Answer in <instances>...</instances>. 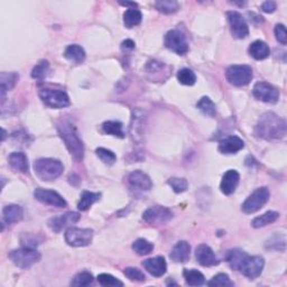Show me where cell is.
<instances>
[{
	"label": "cell",
	"mask_w": 287,
	"mask_h": 287,
	"mask_svg": "<svg viewBox=\"0 0 287 287\" xmlns=\"http://www.w3.org/2000/svg\"><path fill=\"white\" fill-rule=\"evenodd\" d=\"M227 261L235 271H239L243 276L255 279L263 273L265 261L260 256H249L240 249H232L227 254Z\"/></svg>",
	"instance_id": "cell-1"
},
{
	"label": "cell",
	"mask_w": 287,
	"mask_h": 287,
	"mask_svg": "<svg viewBox=\"0 0 287 287\" xmlns=\"http://www.w3.org/2000/svg\"><path fill=\"white\" fill-rule=\"evenodd\" d=\"M255 134L265 140L280 139L286 135V122L274 112H266L259 118Z\"/></svg>",
	"instance_id": "cell-2"
},
{
	"label": "cell",
	"mask_w": 287,
	"mask_h": 287,
	"mask_svg": "<svg viewBox=\"0 0 287 287\" xmlns=\"http://www.w3.org/2000/svg\"><path fill=\"white\" fill-rule=\"evenodd\" d=\"M58 132L72 157L77 162L82 160L84 157V146L74 124L67 120H62L58 123Z\"/></svg>",
	"instance_id": "cell-3"
},
{
	"label": "cell",
	"mask_w": 287,
	"mask_h": 287,
	"mask_svg": "<svg viewBox=\"0 0 287 287\" xmlns=\"http://www.w3.org/2000/svg\"><path fill=\"white\" fill-rule=\"evenodd\" d=\"M36 176L42 181H54L60 177L63 173V164L59 159L54 158H40L35 160L33 165Z\"/></svg>",
	"instance_id": "cell-4"
},
{
	"label": "cell",
	"mask_w": 287,
	"mask_h": 287,
	"mask_svg": "<svg viewBox=\"0 0 287 287\" xmlns=\"http://www.w3.org/2000/svg\"><path fill=\"white\" fill-rule=\"evenodd\" d=\"M9 258L18 268L28 270L41 260V254L32 247H24L12 250L9 254Z\"/></svg>",
	"instance_id": "cell-5"
},
{
	"label": "cell",
	"mask_w": 287,
	"mask_h": 287,
	"mask_svg": "<svg viewBox=\"0 0 287 287\" xmlns=\"http://www.w3.org/2000/svg\"><path fill=\"white\" fill-rule=\"evenodd\" d=\"M40 98L45 105L53 109H62L70 105V98L64 91L43 88L39 92Z\"/></svg>",
	"instance_id": "cell-6"
},
{
	"label": "cell",
	"mask_w": 287,
	"mask_h": 287,
	"mask_svg": "<svg viewBox=\"0 0 287 287\" xmlns=\"http://www.w3.org/2000/svg\"><path fill=\"white\" fill-rule=\"evenodd\" d=\"M226 78L235 86H245L253 80V70L248 65H231L227 68Z\"/></svg>",
	"instance_id": "cell-7"
},
{
	"label": "cell",
	"mask_w": 287,
	"mask_h": 287,
	"mask_svg": "<svg viewBox=\"0 0 287 287\" xmlns=\"http://www.w3.org/2000/svg\"><path fill=\"white\" fill-rule=\"evenodd\" d=\"M271 198V192L267 188H259L253 192L242 204V211L245 213H255L259 211L268 202Z\"/></svg>",
	"instance_id": "cell-8"
},
{
	"label": "cell",
	"mask_w": 287,
	"mask_h": 287,
	"mask_svg": "<svg viewBox=\"0 0 287 287\" xmlns=\"http://www.w3.org/2000/svg\"><path fill=\"white\" fill-rule=\"evenodd\" d=\"M93 230L71 227L65 232V241L72 247H85L91 243Z\"/></svg>",
	"instance_id": "cell-9"
},
{
	"label": "cell",
	"mask_w": 287,
	"mask_h": 287,
	"mask_svg": "<svg viewBox=\"0 0 287 287\" xmlns=\"http://www.w3.org/2000/svg\"><path fill=\"white\" fill-rule=\"evenodd\" d=\"M164 43L168 49H171V51L175 52L178 55H184L189 51V44L186 42L185 35L177 29L170 30L165 35Z\"/></svg>",
	"instance_id": "cell-10"
},
{
	"label": "cell",
	"mask_w": 287,
	"mask_h": 287,
	"mask_svg": "<svg viewBox=\"0 0 287 287\" xmlns=\"http://www.w3.org/2000/svg\"><path fill=\"white\" fill-rule=\"evenodd\" d=\"M172 218V211L165 207H162V205H155V207L147 209L142 213L144 221H146L149 224H156V226L167 223Z\"/></svg>",
	"instance_id": "cell-11"
},
{
	"label": "cell",
	"mask_w": 287,
	"mask_h": 287,
	"mask_svg": "<svg viewBox=\"0 0 287 287\" xmlns=\"http://www.w3.org/2000/svg\"><path fill=\"white\" fill-rule=\"evenodd\" d=\"M254 97L266 103H275L279 99V91L270 83L257 82L253 89Z\"/></svg>",
	"instance_id": "cell-12"
},
{
	"label": "cell",
	"mask_w": 287,
	"mask_h": 287,
	"mask_svg": "<svg viewBox=\"0 0 287 287\" xmlns=\"http://www.w3.org/2000/svg\"><path fill=\"white\" fill-rule=\"evenodd\" d=\"M34 196L37 200L44 204L53 205L56 208H65L67 203L65 200L62 198L58 192L52 190H45V189H36L34 192Z\"/></svg>",
	"instance_id": "cell-13"
},
{
	"label": "cell",
	"mask_w": 287,
	"mask_h": 287,
	"mask_svg": "<svg viewBox=\"0 0 287 287\" xmlns=\"http://www.w3.org/2000/svg\"><path fill=\"white\" fill-rule=\"evenodd\" d=\"M228 21L230 24V27H231L232 35L236 39H246L249 34V28L248 25L243 20L242 16L237 11H229L228 12Z\"/></svg>",
	"instance_id": "cell-14"
},
{
	"label": "cell",
	"mask_w": 287,
	"mask_h": 287,
	"mask_svg": "<svg viewBox=\"0 0 287 287\" xmlns=\"http://www.w3.org/2000/svg\"><path fill=\"white\" fill-rule=\"evenodd\" d=\"M81 216L77 212H66L64 214H61L59 217H54L48 221V227L51 228L54 232L59 234L61 230H63L67 226L77 223L80 220Z\"/></svg>",
	"instance_id": "cell-15"
},
{
	"label": "cell",
	"mask_w": 287,
	"mask_h": 287,
	"mask_svg": "<svg viewBox=\"0 0 287 287\" xmlns=\"http://www.w3.org/2000/svg\"><path fill=\"white\" fill-rule=\"evenodd\" d=\"M130 188L136 191H149L152 189V180L146 173L141 171H135L128 177Z\"/></svg>",
	"instance_id": "cell-16"
},
{
	"label": "cell",
	"mask_w": 287,
	"mask_h": 287,
	"mask_svg": "<svg viewBox=\"0 0 287 287\" xmlns=\"http://www.w3.org/2000/svg\"><path fill=\"white\" fill-rule=\"evenodd\" d=\"M198 263L204 267H211L219 264V259L212 249L207 245H200L195 250Z\"/></svg>",
	"instance_id": "cell-17"
},
{
	"label": "cell",
	"mask_w": 287,
	"mask_h": 287,
	"mask_svg": "<svg viewBox=\"0 0 287 287\" xmlns=\"http://www.w3.org/2000/svg\"><path fill=\"white\" fill-rule=\"evenodd\" d=\"M142 266L145 267V270L155 277H162L166 273V260L162 256L157 257L149 258L142 261Z\"/></svg>",
	"instance_id": "cell-18"
},
{
	"label": "cell",
	"mask_w": 287,
	"mask_h": 287,
	"mask_svg": "<svg viewBox=\"0 0 287 287\" xmlns=\"http://www.w3.org/2000/svg\"><path fill=\"white\" fill-rule=\"evenodd\" d=\"M239 180H240V175L239 173L235 171V170H229L222 177L221 184H220V190L226 195H230L236 191L237 186L239 184Z\"/></svg>",
	"instance_id": "cell-19"
},
{
	"label": "cell",
	"mask_w": 287,
	"mask_h": 287,
	"mask_svg": "<svg viewBox=\"0 0 287 287\" xmlns=\"http://www.w3.org/2000/svg\"><path fill=\"white\" fill-rule=\"evenodd\" d=\"M144 128H145V117L139 110H134L132 118V126H130V135L134 141H140L142 138Z\"/></svg>",
	"instance_id": "cell-20"
},
{
	"label": "cell",
	"mask_w": 287,
	"mask_h": 287,
	"mask_svg": "<svg viewBox=\"0 0 287 287\" xmlns=\"http://www.w3.org/2000/svg\"><path fill=\"white\" fill-rule=\"evenodd\" d=\"M245 147V142L239 137L229 136L227 138L220 141L219 144V152L222 154H236Z\"/></svg>",
	"instance_id": "cell-21"
},
{
	"label": "cell",
	"mask_w": 287,
	"mask_h": 287,
	"mask_svg": "<svg viewBox=\"0 0 287 287\" xmlns=\"http://www.w3.org/2000/svg\"><path fill=\"white\" fill-rule=\"evenodd\" d=\"M24 217V210L18 204L6 205L3 209V220L6 224L20 222Z\"/></svg>",
	"instance_id": "cell-22"
},
{
	"label": "cell",
	"mask_w": 287,
	"mask_h": 287,
	"mask_svg": "<svg viewBox=\"0 0 287 287\" xmlns=\"http://www.w3.org/2000/svg\"><path fill=\"white\" fill-rule=\"evenodd\" d=\"M191 255V246L186 241H180L174 246L171 252V258L175 263H185L188 261Z\"/></svg>",
	"instance_id": "cell-23"
},
{
	"label": "cell",
	"mask_w": 287,
	"mask_h": 287,
	"mask_svg": "<svg viewBox=\"0 0 287 287\" xmlns=\"http://www.w3.org/2000/svg\"><path fill=\"white\" fill-rule=\"evenodd\" d=\"M8 163L12 170L21 173H26L28 171V162L26 155L22 152L11 153L8 157Z\"/></svg>",
	"instance_id": "cell-24"
},
{
	"label": "cell",
	"mask_w": 287,
	"mask_h": 287,
	"mask_svg": "<svg viewBox=\"0 0 287 287\" xmlns=\"http://www.w3.org/2000/svg\"><path fill=\"white\" fill-rule=\"evenodd\" d=\"M249 54H250L255 60H265L271 54V49L268 47L265 42L263 41H255L249 46Z\"/></svg>",
	"instance_id": "cell-25"
},
{
	"label": "cell",
	"mask_w": 287,
	"mask_h": 287,
	"mask_svg": "<svg viewBox=\"0 0 287 287\" xmlns=\"http://www.w3.org/2000/svg\"><path fill=\"white\" fill-rule=\"evenodd\" d=\"M64 56L68 61H72L74 63H82V62L85 60V52L80 45L73 44V45H68L66 47Z\"/></svg>",
	"instance_id": "cell-26"
},
{
	"label": "cell",
	"mask_w": 287,
	"mask_h": 287,
	"mask_svg": "<svg viewBox=\"0 0 287 287\" xmlns=\"http://www.w3.org/2000/svg\"><path fill=\"white\" fill-rule=\"evenodd\" d=\"M279 218V213L275 211H268L266 213L261 214L257 218H255V219L252 221V226L256 229L258 228H263L268 226V224L274 223Z\"/></svg>",
	"instance_id": "cell-27"
},
{
	"label": "cell",
	"mask_w": 287,
	"mask_h": 287,
	"mask_svg": "<svg viewBox=\"0 0 287 287\" xmlns=\"http://www.w3.org/2000/svg\"><path fill=\"white\" fill-rule=\"evenodd\" d=\"M141 12L138 9L128 8L123 12V24L127 28H133L135 26H138L141 23Z\"/></svg>",
	"instance_id": "cell-28"
},
{
	"label": "cell",
	"mask_w": 287,
	"mask_h": 287,
	"mask_svg": "<svg viewBox=\"0 0 287 287\" xmlns=\"http://www.w3.org/2000/svg\"><path fill=\"white\" fill-rule=\"evenodd\" d=\"M100 196H101L100 193H93V192H89V191H84L82 193V195H81L80 202L78 204V209L80 211L89 210L92 204H95L97 201H99Z\"/></svg>",
	"instance_id": "cell-29"
},
{
	"label": "cell",
	"mask_w": 287,
	"mask_h": 287,
	"mask_svg": "<svg viewBox=\"0 0 287 287\" xmlns=\"http://www.w3.org/2000/svg\"><path fill=\"white\" fill-rule=\"evenodd\" d=\"M18 80V74L17 73H7L3 72L0 74V82H2V97L3 100H5V95L7 91H10L14 88L16 82Z\"/></svg>",
	"instance_id": "cell-30"
},
{
	"label": "cell",
	"mask_w": 287,
	"mask_h": 287,
	"mask_svg": "<svg viewBox=\"0 0 287 287\" xmlns=\"http://www.w3.org/2000/svg\"><path fill=\"white\" fill-rule=\"evenodd\" d=\"M183 276L185 282L190 286H201L205 283V278L203 274L195 270H184Z\"/></svg>",
	"instance_id": "cell-31"
},
{
	"label": "cell",
	"mask_w": 287,
	"mask_h": 287,
	"mask_svg": "<svg viewBox=\"0 0 287 287\" xmlns=\"http://www.w3.org/2000/svg\"><path fill=\"white\" fill-rule=\"evenodd\" d=\"M265 247L272 250L284 252L286 248V237L284 234H275L266 241Z\"/></svg>",
	"instance_id": "cell-32"
},
{
	"label": "cell",
	"mask_w": 287,
	"mask_h": 287,
	"mask_svg": "<svg viewBox=\"0 0 287 287\" xmlns=\"http://www.w3.org/2000/svg\"><path fill=\"white\" fill-rule=\"evenodd\" d=\"M102 130L104 134L118 137V138H123L124 134L122 130V123L119 121H105L102 124Z\"/></svg>",
	"instance_id": "cell-33"
},
{
	"label": "cell",
	"mask_w": 287,
	"mask_h": 287,
	"mask_svg": "<svg viewBox=\"0 0 287 287\" xmlns=\"http://www.w3.org/2000/svg\"><path fill=\"white\" fill-rule=\"evenodd\" d=\"M156 9H158L163 14H174L180 9V4L175 0H158L155 3Z\"/></svg>",
	"instance_id": "cell-34"
},
{
	"label": "cell",
	"mask_w": 287,
	"mask_h": 287,
	"mask_svg": "<svg viewBox=\"0 0 287 287\" xmlns=\"http://www.w3.org/2000/svg\"><path fill=\"white\" fill-rule=\"evenodd\" d=\"M198 108L201 110L204 115L209 117H214L217 114V108L214 102L208 97H203L198 102Z\"/></svg>",
	"instance_id": "cell-35"
},
{
	"label": "cell",
	"mask_w": 287,
	"mask_h": 287,
	"mask_svg": "<svg viewBox=\"0 0 287 287\" xmlns=\"http://www.w3.org/2000/svg\"><path fill=\"white\" fill-rule=\"evenodd\" d=\"M154 249V245L145 239H137L133 243V250L139 256H146L151 254Z\"/></svg>",
	"instance_id": "cell-36"
},
{
	"label": "cell",
	"mask_w": 287,
	"mask_h": 287,
	"mask_svg": "<svg viewBox=\"0 0 287 287\" xmlns=\"http://www.w3.org/2000/svg\"><path fill=\"white\" fill-rule=\"evenodd\" d=\"M93 283V276L92 274L89 272H82L79 273L78 275L73 277L71 280V286H77V287H83V286H89Z\"/></svg>",
	"instance_id": "cell-37"
},
{
	"label": "cell",
	"mask_w": 287,
	"mask_h": 287,
	"mask_svg": "<svg viewBox=\"0 0 287 287\" xmlns=\"http://www.w3.org/2000/svg\"><path fill=\"white\" fill-rule=\"evenodd\" d=\"M177 80L184 85H193L196 81V76L190 68H182L177 73Z\"/></svg>",
	"instance_id": "cell-38"
},
{
	"label": "cell",
	"mask_w": 287,
	"mask_h": 287,
	"mask_svg": "<svg viewBox=\"0 0 287 287\" xmlns=\"http://www.w3.org/2000/svg\"><path fill=\"white\" fill-rule=\"evenodd\" d=\"M48 68H49L48 61L42 60L34 66L33 71H32V77L36 80H43L47 76Z\"/></svg>",
	"instance_id": "cell-39"
},
{
	"label": "cell",
	"mask_w": 287,
	"mask_h": 287,
	"mask_svg": "<svg viewBox=\"0 0 287 287\" xmlns=\"http://www.w3.org/2000/svg\"><path fill=\"white\" fill-rule=\"evenodd\" d=\"M96 154L98 157L101 159L104 164L107 165H112L116 163L117 160V156L115 155V153H112L109 149H105V148H97L96 149Z\"/></svg>",
	"instance_id": "cell-40"
},
{
	"label": "cell",
	"mask_w": 287,
	"mask_h": 287,
	"mask_svg": "<svg viewBox=\"0 0 287 287\" xmlns=\"http://www.w3.org/2000/svg\"><path fill=\"white\" fill-rule=\"evenodd\" d=\"M167 183L171 185V188L175 193H183L189 188V183L185 178L180 177H171L167 181Z\"/></svg>",
	"instance_id": "cell-41"
},
{
	"label": "cell",
	"mask_w": 287,
	"mask_h": 287,
	"mask_svg": "<svg viewBox=\"0 0 287 287\" xmlns=\"http://www.w3.org/2000/svg\"><path fill=\"white\" fill-rule=\"evenodd\" d=\"M97 279L99 284H101L102 286H114V287L123 286V283L121 280L114 277L112 275H109V274H100Z\"/></svg>",
	"instance_id": "cell-42"
},
{
	"label": "cell",
	"mask_w": 287,
	"mask_h": 287,
	"mask_svg": "<svg viewBox=\"0 0 287 287\" xmlns=\"http://www.w3.org/2000/svg\"><path fill=\"white\" fill-rule=\"evenodd\" d=\"M123 274L130 280H133V282H145V279H146L145 275H144V273L136 267L126 268V270L123 271Z\"/></svg>",
	"instance_id": "cell-43"
},
{
	"label": "cell",
	"mask_w": 287,
	"mask_h": 287,
	"mask_svg": "<svg viewBox=\"0 0 287 287\" xmlns=\"http://www.w3.org/2000/svg\"><path fill=\"white\" fill-rule=\"evenodd\" d=\"M209 286H234V282L230 280L227 274H218L208 283Z\"/></svg>",
	"instance_id": "cell-44"
},
{
	"label": "cell",
	"mask_w": 287,
	"mask_h": 287,
	"mask_svg": "<svg viewBox=\"0 0 287 287\" xmlns=\"http://www.w3.org/2000/svg\"><path fill=\"white\" fill-rule=\"evenodd\" d=\"M275 36L277 41L280 44L285 45L287 43V34H286V28L283 24H278L275 27Z\"/></svg>",
	"instance_id": "cell-45"
},
{
	"label": "cell",
	"mask_w": 287,
	"mask_h": 287,
	"mask_svg": "<svg viewBox=\"0 0 287 287\" xmlns=\"http://www.w3.org/2000/svg\"><path fill=\"white\" fill-rule=\"evenodd\" d=\"M261 10L267 12V14H272L276 10V3L274 2H265L263 5H261Z\"/></svg>",
	"instance_id": "cell-46"
},
{
	"label": "cell",
	"mask_w": 287,
	"mask_h": 287,
	"mask_svg": "<svg viewBox=\"0 0 287 287\" xmlns=\"http://www.w3.org/2000/svg\"><path fill=\"white\" fill-rule=\"evenodd\" d=\"M121 48L123 49V51H124V49H126V51H128V49H134L135 48V43L132 40L123 41L122 44H121Z\"/></svg>",
	"instance_id": "cell-47"
},
{
	"label": "cell",
	"mask_w": 287,
	"mask_h": 287,
	"mask_svg": "<svg viewBox=\"0 0 287 287\" xmlns=\"http://www.w3.org/2000/svg\"><path fill=\"white\" fill-rule=\"evenodd\" d=\"M122 6H128V7H130V6H132V7H136L137 6V4H135V3H128V2H126V3H120Z\"/></svg>",
	"instance_id": "cell-48"
}]
</instances>
